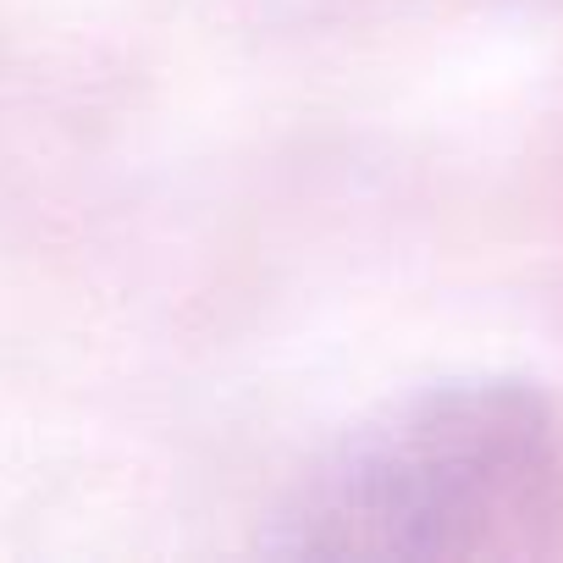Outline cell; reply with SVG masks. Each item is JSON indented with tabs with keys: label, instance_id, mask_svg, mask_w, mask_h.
I'll return each mask as SVG.
<instances>
[{
	"label": "cell",
	"instance_id": "1",
	"mask_svg": "<svg viewBox=\"0 0 563 563\" xmlns=\"http://www.w3.org/2000/svg\"><path fill=\"white\" fill-rule=\"evenodd\" d=\"M563 514V426L503 376L437 382L349 431L271 514L288 558L481 563L536 552Z\"/></svg>",
	"mask_w": 563,
	"mask_h": 563
}]
</instances>
